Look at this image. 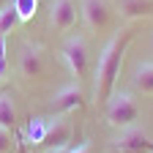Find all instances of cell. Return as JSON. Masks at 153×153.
Wrapping results in <instances>:
<instances>
[{"label":"cell","mask_w":153,"mask_h":153,"mask_svg":"<svg viewBox=\"0 0 153 153\" xmlns=\"http://www.w3.org/2000/svg\"><path fill=\"white\" fill-rule=\"evenodd\" d=\"M76 25V3L74 0H52L49 6V27L55 33H66Z\"/></svg>","instance_id":"8992f818"},{"label":"cell","mask_w":153,"mask_h":153,"mask_svg":"<svg viewBox=\"0 0 153 153\" xmlns=\"http://www.w3.org/2000/svg\"><path fill=\"white\" fill-rule=\"evenodd\" d=\"M71 150V145H60V148H49L47 153H68Z\"/></svg>","instance_id":"ac0fdd59"},{"label":"cell","mask_w":153,"mask_h":153,"mask_svg":"<svg viewBox=\"0 0 153 153\" xmlns=\"http://www.w3.org/2000/svg\"><path fill=\"white\" fill-rule=\"evenodd\" d=\"M118 8L126 19L153 16V0H118Z\"/></svg>","instance_id":"8fae6325"},{"label":"cell","mask_w":153,"mask_h":153,"mask_svg":"<svg viewBox=\"0 0 153 153\" xmlns=\"http://www.w3.org/2000/svg\"><path fill=\"white\" fill-rule=\"evenodd\" d=\"M14 150V131L0 126V153H11Z\"/></svg>","instance_id":"2e32d148"},{"label":"cell","mask_w":153,"mask_h":153,"mask_svg":"<svg viewBox=\"0 0 153 153\" xmlns=\"http://www.w3.org/2000/svg\"><path fill=\"white\" fill-rule=\"evenodd\" d=\"M118 150L120 153H153V142H150V137L142 128L128 126L118 137Z\"/></svg>","instance_id":"52a82bcc"},{"label":"cell","mask_w":153,"mask_h":153,"mask_svg":"<svg viewBox=\"0 0 153 153\" xmlns=\"http://www.w3.org/2000/svg\"><path fill=\"white\" fill-rule=\"evenodd\" d=\"M134 38V30L131 27H123L120 33L112 36V41L101 49L99 55V63H96V71H93V99L96 104H107L112 99V90H115V82H118V74H120V66H123V55Z\"/></svg>","instance_id":"6da1fadb"},{"label":"cell","mask_w":153,"mask_h":153,"mask_svg":"<svg viewBox=\"0 0 153 153\" xmlns=\"http://www.w3.org/2000/svg\"><path fill=\"white\" fill-rule=\"evenodd\" d=\"M3 6H6V0H0V8H3Z\"/></svg>","instance_id":"44dd1931"},{"label":"cell","mask_w":153,"mask_h":153,"mask_svg":"<svg viewBox=\"0 0 153 153\" xmlns=\"http://www.w3.org/2000/svg\"><path fill=\"white\" fill-rule=\"evenodd\" d=\"M68 142H71V126H68V120L55 118V123H49L44 140L38 142V145L49 150V148H60V145H68Z\"/></svg>","instance_id":"9c48e42d"},{"label":"cell","mask_w":153,"mask_h":153,"mask_svg":"<svg viewBox=\"0 0 153 153\" xmlns=\"http://www.w3.org/2000/svg\"><path fill=\"white\" fill-rule=\"evenodd\" d=\"M85 104V93L79 85H63L60 90H57L52 96V109L57 115H66V112H74V109H79Z\"/></svg>","instance_id":"ba28073f"},{"label":"cell","mask_w":153,"mask_h":153,"mask_svg":"<svg viewBox=\"0 0 153 153\" xmlns=\"http://www.w3.org/2000/svg\"><path fill=\"white\" fill-rule=\"evenodd\" d=\"M16 14H19V22H27V19H33L36 14V6H38V0H11Z\"/></svg>","instance_id":"9a60e30c"},{"label":"cell","mask_w":153,"mask_h":153,"mask_svg":"<svg viewBox=\"0 0 153 153\" xmlns=\"http://www.w3.org/2000/svg\"><path fill=\"white\" fill-rule=\"evenodd\" d=\"M63 60L68 63V68H71V74L76 76V79H88V74H90V52H88V41L79 33H74V36L66 38Z\"/></svg>","instance_id":"7a4b0ae2"},{"label":"cell","mask_w":153,"mask_h":153,"mask_svg":"<svg viewBox=\"0 0 153 153\" xmlns=\"http://www.w3.org/2000/svg\"><path fill=\"white\" fill-rule=\"evenodd\" d=\"M16 68H19V76H22V79H38V76H44V71H47V57H44L41 47L25 44L22 49H19Z\"/></svg>","instance_id":"5b68a950"},{"label":"cell","mask_w":153,"mask_h":153,"mask_svg":"<svg viewBox=\"0 0 153 153\" xmlns=\"http://www.w3.org/2000/svg\"><path fill=\"white\" fill-rule=\"evenodd\" d=\"M104 115L112 126L118 128H128L134 126V120L140 118V107L134 104V99L128 93H112V99L104 104Z\"/></svg>","instance_id":"3957f363"},{"label":"cell","mask_w":153,"mask_h":153,"mask_svg":"<svg viewBox=\"0 0 153 153\" xmlns=\"http://www.w3.org/2000/svg\"><path fill=\"white\" fill-rule=\"evenodd\" d=\"M93 148H90V142H79V145H76V148H71L68 153H90Z\"/></svg>","instance_id":"e0dca14e"},{"label":"cell","mask_w":153,"mask_h":153,"mask_svg":"<svg viewBox=\"0 0 153 153\" xmlns=\"http://www.w3.org/2000/svg\"><path fill=\"white\" fill-rule=\"evenodd\" d=\"M0 126L11 128V131L16 126V107H14L11 93H0Z\"/></svg>","instance_id":"7c38bea8"},{"label":"cell","mask_w":153,"mask_h":153,"mask_svg":"<svg viewBox=\"0 0 153 153\" xmlns=\"http://www.w3.org/2000/svg\"><path fill=\"white\" fill-rule=\"evenodd\" d=\"M47 128H49V123H47L44 118H36V120H30V123H27V140H30L33 145H38V142L44 140Z\"/></svg>","instance_id":"5bb4252c"},{"label":"cell","mask_w":153,"mask_h":153,"mask_svg":"<svg viewBox=\"0 0 153 153\" xmlns=\"http://www.w3.org/2000/svg\"><path fill=\"white\" fill-rule=\"evenodd\" d=\"M6 74H8V63H6V60H0V82L6 79Z\"/></svg>","instance_id":"d6986e66"},{"label":"cell","mask_w":153,"mask_h":153,"mask_svg":"<svg viewBox=\"0 0 153 153\" xmlns=\"http://www.w3.org/2000/svg\"><path fill=\"white\" fill-rule=\"evenodd\" d=\"M16 25H19V14H16L14 3L3 6V8H0V36H6V33H11V30H14Z\"/></svg>","instance_id":"4fadbf2b"},{"label":"cell","mask_w":153,"mask_h":153,"mask_svg":"<svg viewBox=\"0 0 153 153\" xmlns=\"http://www.w3.org/2000/svg\"><path fill=\"white\" fill-rule=\"evenodd\" d=\"M0 60H6V36H0Z\"/></svg>","instance_id":"ffe728a7"},{"label":"cell","mask_w":153,"mask_h":153,"mask_svg":"<svg viewBox=\"0 0 153 153\" xmlns=\"http://www.w3.org/2000/svg\"><path fill=\"white\" fill-rule=\"evenodd\" d=\"M79 11H82L85 27L93 30V33L107 30L109 22H112V6H109V0H82Z\"/></svg>","instance_id":"277c9868"},{"label":"cell","mask_w":153,"mask_h":153,"mask_svg":"<svg viewBox=\"0 0 153 153\" xmlns=\"http://www.w3.org/2000/svg\"><path fill=\"white\" fill-rule=\"evenodd\" d=\"M131 85H134V90H140V93H153V60L134 66Z\"/></svg>","instance_id":"30bf717a"}]
</instances>
